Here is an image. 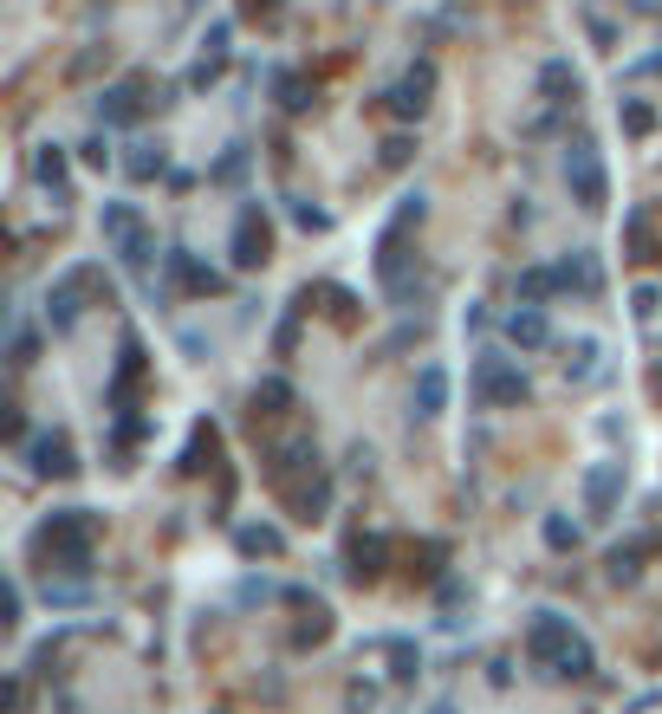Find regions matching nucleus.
<instances>
[{
  "instance_id": "nucleus-1",
  "label": "nucleus",
  "mask_w": 662,
  "mask_h": 714,
  "mask_svg": "<svg viewBox=\"0 0 662 714\" xmlns=\"http://www.w3.org/2000/svg\"><path fill=\"white\" fill-rule=\"evenodd\" d=\"M98 513L91 506H59V513H46L40 526H33V566L46 571V578H85L91 559H98Z\"/></svg>"
},
{
  "instance_id": "nucleus-2",
  "label": "nucleus",
  "mask_w": 662,
  "mask_h": 714,
  "mask_svg": "<svg viewBox=\"0 0 662 714\" xmlns=\"http://www.w3.org/2000/svg\"><path fill=\"white\" fill-rule=\"evenodd\" d=\"M519 656H526L532 669L559 676V682H585L591 669H597V649H591V637H585V631H572V617H559V611H539V617L526 624Z\"/></svg>"
},
{
  "instance_id": "nucleus-3",
  "label": "nucleus",
  "mask_w": 662,
  "mask_h": 714,
  "mask_svg": "<svg viewBox=\"0 0 662 714\" xmlns=\"http://www.w3.org/2000/svg\"><path fill=\"white\" fill-rule=\"evenodd\" d=\"M423 214H429V202H423V196H403V202H396V214L383 221V234H377V286H383L396 305H409V299H416V274H409V260H416V254H409V234L423 227Z\"/></svg>"
},
{
  "instance_id": "nucleus-4",
  "label": "nucleus",
  "mask_w": 662,
  "mask_h": 714,
  "mask_svg": "<svg viewBox=\"0 0 662 714\" xmlns=\"http://www.w3.org/2000/svg\"><path fill=\"white\" fill-rule=\"evenodd\" d=\"M85 299H98V305H111V280H104V267H66L59 280L46 286V332H72L78 319H85Z\"/></svg>"
},
{
  "instance_id": "nucleus-5",
  "label": "nucleus",
  "mask_w": 662,
  "mask_h": 714,
  "mask_svg": "<svg viewBox=\"0 0 662 714\" xmlns=\"http://www.w3.org/2000/svg\"><path fill=\"white\" fill-rule=\"evenodd\" d=\"M98 234H104V247L117 254V267H131L137 280H149V254H156V234H149V221L131 202H104L98 214Z\"/></svg>"
},
{
  "instance_id": "nucleus-6",
  "label": "nucleus",
  "mask_w": 662,
  "mask_h": 714,
  "mask_svg": "<svg viewBox=\"0 0 662 714\" xmlns=\"http://www.w3.org/2000/svg\"><path fill=\"white\" fill-rule=\"evenodd\" d=\"M468 390H474V403H481V410H519V403L532 397L526 370H519L507 352H481V357H474V370H468Z\"/></svg>"
},
{
  "instance_id": "nucleus-7",
  "label": "nucleus",
  "mask_w": 662,
  "mask_h": 714,
  "mask_svg": "<svg viewBox=\"0 0 662 714\" xmlns=\"http://www.w3.org/2000/svg\"><path fill=\"white\" fill-rule=\"evenodd\" d=\"M149 104H169V91H156V98H149V78H144V71H131V78L104 85V91H98V131H131Z\"/></svg>"
},
{
  "instance_id": "nucleus-8",
  "label": "nucleus",
  "mask_w": 662,
  "mask_h": 714,
  "mask_svg": "<svg viewBox=\"0 0 662 714\" xmlns=\"http://www.w3.org/2000/svg\"><path fill=\"white\" fill-rule=\"evenodd\" d=\"M565 189H572V202L585 214H597L604 202H610V176H604V156H597V143L579 137L572 149H565Z\"/></svg>"
},
{
  "instance_id": "nucleus-9",
  "label": "nucleus",
  "mask_w": 662,
  "mask_h": 714,
  "mask_svg": "<svg viewBox=\"0 0 662 714\" xmlns=\"http://www.w3.org/2000/svg\"><path fill=\"white\" fill-rule=\"evenodd\" d=\"M260 461H267V488L280 494V488H293L305 475H318V442L312 435H280V442L260 448Z\"/></svg>"
},
{
  "instance_id": "nucleus-10",
  "label": "nucleus",
  "mask_w": 662,
  "mask_h": 714,
  "mask_svg": "<svg viewBox=\"0 0 662 714\" xmlns=\"http://www.w3.org/2000/svg\"><path fill=\"white\" fill-rule=\"evenodd\" d=\"M144 377H149L144 338H137V332H124V345H117V377H111V390H104L111 416H131V410H137V397H144Z\"/></svg>"
},
{
  "instance_id": "nucleus-11",
  "label": "nucleus",
  "mask_w": 662,
  "mask_h": 714,
  "mask_svg": "<svg viewBox=\"0 0 662 714\" xmlns=\"http://www.w3.org/2000/svg\"><path fill=\"white\" fill-rule=\"evenodd\" d=\"M227 254H234V267H240V274H260V267L273 260V227H267V209H260V202H247V209H240Z\"/></svg>"
},
{
  "instance_id": "nucleus-12",
  "label": "nucleus",
  "mask_w": 662,
  "mask_h": 714,
  "mask_svg": "<svg viewBox=\"0 0 662 714\" xmlns=\"http://www.w3.org/2000/svg\"><path fill=\"white\" fill-rule=\"evenodd\" d=\"M624 488H630V468H624V461H591L585 481H579V494H585V513H591V520H617V506H624Z\"/></svg>"
},
{
  "instance_id": "nucleus-13",
  "label": "nucleus",
  "mask_w": 662,
  "mask_h": 714,
  "mask_svg": "<svg viewBox=\"0 0 662 714\" xmlns=\"http://www.w3.org/2000/svg\"><path fill=\"white\" fill-rule=\"evenodd\" d=\"M26 468L40 475V481H66V475H78V448L66 428H46V435H33L26 442Z\"/></svg>"
},
{
  "instance_id": "nucleus-14",
  "label": "nucleus",
  "mask_w": 662,
  "mask_h": 714,
  "mask_svg": "<svg viewBox=\"0 0 662 714\" xmlns=\"http://www.w3.org/2000/svg\"><path fill=\"white\" fill-rule=\"evenodd\" d=\"M162 274H169V286H182L189 299H221V292H227V274L202 267L189 247H169V254H162Z\"/></svg>"
},
{
  "instance_id": "nucleus-15",
  "label": "nucleus",
  "mask_w": 662,
  "mask_h": 714,
  "mask_svg": "<svg viewBox=\"0 0 662 714\" xmlns=\"http://www.w3.org/2000/svg\"><path fill=\"white\" fill-rule=\"evenodd\" d=\"M429 91H436V66L423 59V66H409L390 91H383V104H390V118H403V124H416L423 111H429Z\"/></svg>"
},
{
  "instance_id": "nucleus-16",
  "label": "nucleus",
  "mask_w": 662,
  "mask_h": 714,
  "mask_svg": "<svg viewBox=\"0 0 662 714\" xmlns=\"http://www.w3.org/2000/svg\"><path fill=\"white\" fill-rule=\"evenodd\" d=\"M33 182L53 196V209H72V163H66L59 143H40L33 149Z\"/></svg>"
},
{
  "instance_id": "nucleus-17",
  "label": "nucleus",
  "mask_w": 662,
  "mask_h": 714,
  "mask_svg": "<svg viewBox=\"0 0 662 714\" xmlns=\"http://www.w3.org/2000/svg\"><path fill=\"white\" fill-rule=\"evenodd\" d=\"M501 332H507L514 352H546V345H552V319H546V305H514V312L501 319Z\"/></svg>"
},
{
  "instance_id": "nucleus-18",
  "label": "nucleus",
  "mask_w": 662,
  "mask_h": 714,
  "mask_svg": "<svg viewBox=\"0 0 662 714\" xmlns=\"http://www.w3.org/2000/svg\"><path fill=\"white\" fill-rule=\"evenodd\" d=\"M280 500H287L293 520H325V513H332V475L318 468V475H305L293 488H280Z\"/></svg>"
},
{
  "instance_id": "nucleus-19",
  "label": "nucleus",
  "mask_w": 662,
  "mask_h": 714,
  "mask_svg": "<svg viewBox=\"0 0 662 714\" xmlns=\"http://www.w3.org/2000/svg\"><path fill=\"white\" fill-rule=\"evenodd\" d=\"M390 566V539L383 533H358L351 546H345V571H351V584H377Z\"/></svg>"
},
{
  "instance_id": "nucleus-20",
  "label": "nucleus",
  "mask_w": 662,
  "mask_h": 714,
  "mask_svg": "<svg viewBox=\"0 0 662 714\" xmlns=\"http://www.w3.org/2000/svg\"><path fill=\"white\" fill-rule=\"evenodd\" d=\"M552 280H559V292L597 299V292H604V267H597V254H591V247H579V254H565V260L552 267Z\"/></svg>"
},
{
  "instance_id": "nucleus-21",
  "label": "nucleus",
  "mask_w": 662,
  "mask_h": 714,
  "mask_svg": "<svg viewBox=\"0 0 662 714\" xmlns=\"http://www.w3.org/2000/svg\"><path fill=\"white\" fill-rule=\"evenodd\" d=\"M234 546H240V559H280L287 553V533L267 526V520H247V526H234Z\"/></svg>"
},
{
  "instance_id": "nucleus-22",
  "label": "nucleus",
  "mask_w": 662,
  "mask_h": 714,
  "mask_svg": "<svg viewBox=\"0 0 662 714\" xmlns=\"http://www.w3.org/2000/svg\"><path fill=\"white\" fill-rule=\"evenodd\" d=\"M539 98H546V104H572V98H579V66H572V59H546V66H539Z\"/></svg>"
},
{
  "instance_id": "nucleus-23",
  "label": "nucleus",
  "mask_w": 662,
  "mask_h": 714,
  "mask_svg": "<svg viewBox=\"0 0 662 714\" xmlns=\"http://www.w3.org/2000/svg\"><path fill=\"white\" fill-rule=\"evenodd\" d=\"M441 410H448V370L423 364L416 370V416H441Z\"/></svg>"
},
{
  "instance_id": "nucleus-24",
  "label": "nucleus",
  "mask_w": 662,
  "mask_h": 714,
  "mask_svg": "<svg viewBox=\"0 0 662 714\" xmlns=\"http://www.w3.org/2000/svg\"><path fill=\"white\" fill-rule=\"evenodd\" d=\"M273 91H280V111H293V118H305V111L318 104V85H312L305 71H280V78H273Z\"/></svg>"
},
{
  "instance_id": "nucleus-25",
  "label": "nucleus",
  "mask_w": 662,
  "mask_h": 714,
  "mask_svg": "<svg viewBox=\"0 0 662 714\" xmlns=\"http://www.w3.org/2000/svg\"><path fill=\"white\" fill-rule=\"evenodd\" d=\"M299 397H293V383L287 377H260L254 383V416H287Z\"/></svg>"
},
{
  "instance_id": "nucleus-26",
  "label": "nucleus",
  "mask_w": 662,
  "mask_h": 714,
  "mask_svg": "<svg viewBox=\"0 0 662 714\" xmlns=\"http://www.w3.org/2000/svg\"><path fill=\"white\" fill-rule=\"evenodd\" d=\"M162 169H169L162 143H131V156H124V176H131V182H156Z\"/></svg>"
},
{
  "instance_id": "nucleus-27",
  "label": "nucleus",
  "mask_w": 662,
  "mask_h": 714,
  "mask_svg": "<svg viewBox=\"0 0 662 714\" xmlns=\"http://www.w3.org/2000/svg\"><path fill=\"white\" fill-rule=\"evenodd\" d=\"M657 254V234H650V209H630V227H624V260H650Z\"/></svg>"
},
{
  "instance_id": "nucleus-28",
  "label": "nucleus",
  "mask_w": 662,
  "mask_h": 714,
  "mask_svg": "<svg viewBox=\"0 0 662 714\" xmlns=\"http://www.w3.org/2000/svg\"><path fill=\"white\" fill-rule=\"evenodd\" d=\"M617 124H624V137H650L657 131V104L650 98H624L617 104Z\"/></svg>"
},
{
  "instance_id": "nucleus-29",
  "label": "nucleus",
  "mask_w": 662,
  "mask_h": 714,
  "mask_svg": "<svg viewBox=\"0 0 662 714\" xmlns=\"http://www.w3.org/2000/svg\"><path fill=\"white\" fill-rule=\"evenodd\" d=\"M643 553H650V539H637V546H617L604 566H610V584H637V571H643Z\"/></svg>"
},
{
  "instance_id": "nucleus-30",
  "label": "nucleus",
  "mask_w": 662,
  "mask_h": 714,
  "mask_svg": "<svg viewBox=\"0 0 662 714\" xmlns=\"http://www.w3.org/2000/svg\"><path fill=\"white\" fill-rule=\"evenodd\" d=\"M552 292H559L552 267H526V274H519V305H546Z\"/></svg>"
},
{
  "instance_id": "nucleus-31",
  "label": "nucleus",
  "mask_w": 662,
  "mask_h": 714,
  "mask_svg": "<svg viewBox=\"0 0 662 714\" xmlns=\"http://www.w3.org/2000/svg\"><path fill=\"white\" fill-rule=\"evenodd\" d=\"M539 533H546V546H552V553H579V520L546 513V526H539Z\"/></svg>"
},
{
  "instance_id": "nucleus-32",
  "label": "nucleus",
  "mask_w": 662,
  "mask_h": 714,
  "mask_svg": "<svg viewBox=\"0 0 662 714\" xmlns=\"http://www.w3.org/2000/svg\"><path fill=\"white\" fill-rule=\"evenodd\" d=\"M209 461H215V428L202 423L195 435H189V448H182V468H189V475H202Z\"/></svg>"
},
{
  "instance_id": "nucleus-33",
  "label": "nucleus",
  "mask_w": 662,
  "mask_h": 714,
  "mask_svg": "<svg viewBox=\"0 0 662 714\" xmlns=\"http://www.w3.org/2000/svg\"><path fill=\"white\" fill-rule=\"evenodd\" d=\"M591 370H597V338H579V345H565V377H572V383H585Z\"/></svg>"
},
{
  "instance_id": "nucleus-34",
  "label": "nucleus",
  "mask_w": 662,
  "mask_h": 714,
  "mask_svg": "<svg viewBox=\"0 0 662 714\" xmlns=\"http://www.w3.org/2000/svg\"><path fill=\"white\" fill-rule=\"evenodd\" d=\"M104 66H111V46H85L72 66H66V78H72V85H85V78H98Z\"/></svg>"
},
{
  "instance_id": "nucleus-35",
  "label": "nucleus",
  "mask_w": 662,
  "mask_h": 714,
  "mask_svg": "<svg viewBox=\"0 0 662 714\" xmlns=\"http://www.w3.org/2000/svg\"><path fill=\"white\" fill-rule=\"evenodd\" d=\"M383 169H409L416 163V137L409 131H396V137H383V156H377Z\"/></svg>"
},
{
  "instance_id": "nucleus-36",
  "label": "nucleus",
  "mask_w": 662,
  "mask_h": 714,
  "mask_svg": "<svg viewBox=\"0 0 662 714\" xmlns=\"http://www.w3.org/2000/svg\"><path fill=\"white\" fill-rule=\"evenodd\" d=\"M78 163H85V169H104V163H111V131H91V137L78 143Z\"/></svg>"
},
{
  "instance_id": "nucleus-37",
  "label": "nucleus",
  "mask_w": 662,
  "mask_h": 714,
  "mask_svg": "<svg viewBox=\"0 0 662 714\" xmlns=\"http://www.w3.org/2000/svg\"><path fill=\"white\" fill-rule=\"evenodd\" d=\"M227 40H234V20H215V26L202 33V59H221V66H227Z\"/></svg>"
},
{
  "instance_id": "nucleus-38",
  "label": "nucleus",
  "mask_w": 662,
  "mask_h": 714,
  "mask_svg": "<svg viewBox=\"0 0 662 714\" xmlns=\"http://www.w3.org/2000/svg\"><path fill=\"white\" fill-rule=\"evenodd\" d=\"M33 352H40V332H26V325H13V338H7V357H13V364L26 370V364H33Z\"/></svg>"
},
{
  "instance_id": "nucleus-39",
  "label": "nucleus",
  "mask_w": 662,
  "mask_h": 714,
  "mask_svg": "<svg viewBox=\"0 0 662 714\" xmlns=\"http://www.w3.org/2000/svg\"><path fill=\"white\" fill-rule=\"evenodd\" d=\"M293 221L305 227V234H325V227H332V209H318V202H293Z\"/></svg>"
},
{
  "instance_id": "nucleus-40",
  "label": "nucleus",
  "mask_w": 662,
  "mask_h": 714,
  "mask_svg": "<svg viewBox=\"0 0 662 714\" xmlns=\"http://www.w3.org/2000/svg\"><path fill=\"white\" fill-rule=\"evenodd\" d=\"M240 176H247V149H227L215 169H209V182H240Z\"/></svg>"
},
{
  "instance_id": "nucleus-41",
  "label": "nucleus",
  "mask_w": 662,
  "mask_h": 714,
  "mask_svg": "<svg viewBox=\"0 0 662 714\" xmlns=\"http://www.w3.org/2000/svg\"><path fill=\"white\" fill-rule=\"evenodd\" d=\"M325 299H332V319H338V325H358V299H351L345 286H325Z\"/></svg>"
},
{
  "instance_id": "nucleus-42",
  "label": "nucleus",
  "mask_w": 662,
  "mask_h": 714,
  "mask_svg": "<svg viewBox=\"0 0 662 714\" xmlns=\"http://www.w3.org/2000/svg\"><path fill=\"white\" fill-rule=\"evenodd\" d=\"M585 33H591V46H604V53L617 46V26H610L604 13H591V7H585Z\"/></svg>"
},
{
  "instance_id": "nucleus-43",
  "label": "nucleus",
  "mask_w": 662,
  "mask_h": 714,
  "mask_svg": "<svg viewBox=\"0 0 662 714\" xmlns=\"http://www.w3.org/2000/svg\"><path fill=\"white\" fill-rule=\"evenodd\" d=\"M299 319H305V312L280 319V332H273V352H280V357H293V352H299Z\"/></svg>"
},
{
  "instance_id": "nucleus-44",
  "label": "nucleus",
  "mask_w": 662,
  "mask_h": 714,
  "mask_svg": "<svg viewBox=\"0 0 662 714\" xmlns=\"http://www.w3.org/2000/svg\"><path fill=\"white\" fill-rule=\"evenodd\" d=\"M240 13L260 20V26H280V0H240Z\"/></svg>"
},
{
  "instance_id": "nucleus-45",
  "label": "nucleus",
  "mask_w": 662,
  "mask_h": 714,
  "mask_svg": "<svg viewBox=\"0 0 662 714\" xmlns=\"http://www.w3.org/2000/svg\"><path fill=\"white\" fill-rule=\"evenodd\" d=\"M215 78H221V59H195V66H189V91H209Z\"/></svg>"
},
{
  "instance_id": "nucleus-46",
  "label": "nucleus",
  "mask_w": 662,
  "mask_h": 714,
  "mask_svg": "<svg viewBox=\"0 0 662 714\" xmlns=\"http://www.w3.org/2000/svg\"><path fill=\"white\" fill-rule=\"evenodd\" d=\"M657 305H662L657 286H637V292H630V312H637V319H657Z\"/></svg>"
},
{
  "instance_id": "nucleus-47",
  "label": "nucleus",
  "mask_w": 662,
  "mask_h": 714,
  "mask_svg": "<svg viewBox=\"0 0 662 714\" xmlns=\"http://www.w3.org/2000/svg\"><path fill=\"white\" fill-rule=\"evenodd\" d=\"M637 71H643V78H657V71H662V53H650V59H637Z\"/></svg>"
},
{
  "instance_id": "nucleus-48",
  "label": "nucleus",
  "mask_w": 662,
  "mask_h": 714,
  "mask_svg": "<svg viewBox=\"0 0 662 714\" xmlns=\"http://www.w3.org/2000/svg\"><path fill=\"white\" fill-rule=\"evenodd\" d=\"M429 714H455V702H436V709H429Z\"/></svg>"
}]
</instances>
